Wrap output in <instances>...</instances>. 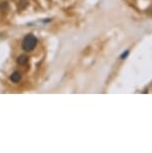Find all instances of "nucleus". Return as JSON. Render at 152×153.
<instances>
[{
    "instance_id": "1",
    "label": "nucleus",
    "mask_w": 152,
    "mask_h": 153,
    "mask_svg": "<svg viewBox=\"0 0 152 153\" xmlns=\"http://www.w3.org/2000/svg\"><path fill=\"white\" fill-rule=\"evenodd\" d=\"M37 42H38V40H37V38L33 34H27L23 38V40H22V49L25 52H31L37 46Z\"/></svg>"
},
{
    "instance_id": "2",
    "label": "nucleus",
    "mask_w": 152,
    "mask_h": 153,
    "mask_svg": "<svg viewBox=\"0 0 152 153\" xmlns=\"http://www.w3.org/2000/svg\"><path fill=\"white\" fill-rule=\"evenodd\" d=\"M10 80L12 81L13 83H18L21 81V79H22V74L20 73L19 71H14L12 74L10 75Z\"/></svg>"
},
{
    "instance_id": "3",
    "label": "nucleus",
    "mask_w": 152,
    "mask_h": 153,
    "mask_svg": "<svg viewBox=\"0 0 152 153\" xmlns=\"http://www.w3.org/2000/svg\"><path fill=\"white\" fill-rule=\"evenodd\" d=\"M28 60H29V58H28V56L26 55V54H21V55H19L18 57H17L16 61H17V64L18 65L23 66L28 62Z\"/></svg>"
},
{
    "instance_id": "4",
    "label": "nucleus",
    "mask_w": 152,
    "mask_h": 153,
    "mask_svg": "<svg viewBox=\"0 0 152 153\" xmlns=\"http://www.w3.org/2000/svg\"><path fill=\"white\" fill-rule=\"evenodd\" d=\"M29 5V1L28 0H19L18 2V10L21 11V10H24L26 9Z\"/></svg>"
},
{
    "instance_id": "5",
    "label": "nucleus",
    "mask_w": 152,
    "mask_h": 153,
    "mask_svg": "<svg viewBox=\"0 0 152 153\" xmlns=\"http://www.w3.org/2000/svg\"><path fill=\"white\" fill-rule=\"evenodd\" d=\"M8 10H9V4H8V2L7 1L1 2V4H0V11L2 13H7Z\"/></svg>"
},
{
    "instance_id": "6",
    "label": "nucleus",
    "mask_w": 152,
    "mask_h": 153,
    "mask_svg": "<svg viewBox=\"0 0 152 153\" xmlns=\"http://www.w3.org/2000/svg\"><path fill=\"white\" fill-rule=\"evenodd\" d=\"M128 54H129V50H126L125 51V52H123L122 54H121V55H120V59H125L126 58V57H127L128 56Z\"/></svg>"
}]
</instances>
